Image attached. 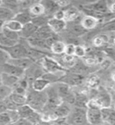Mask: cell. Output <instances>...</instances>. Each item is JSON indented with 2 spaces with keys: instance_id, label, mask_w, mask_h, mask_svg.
<instances>
[{
  "instance_id": "9a60e30c",
  "label": "cell",
  "mask_w": 115,
  "mask_h": 125,
  "mask_svg": "<svg viewBox=\"0 0 115 125\" xmlns=\"http://www.w3.org/2000/svg\"><path fill=\"white\" fill-rule=\"evenodd\" d=\"M51 84L48 81L45 80L44 78L39 77L37 79L34 80L30 84V88L35 92H44L45 90L48 88V86Z\"/></svg>"
},
{
  "instance_id": "816d5d0a",
  "label": "cell",
  "mask_w": 115,
  "mask_h": 125,
  "mask_svg": "<svg viewBox=\"0 0 115 125\" xmlns=\"http://www.w3.org/2000/svg\"><path fill=\"white\" fill-rule=\"evenodd\" d=\"M114 125H115V124H114Z\"/></svg>"
},
{
  "instance_id": "60d3db41",
  "label": "cell",
  "mask_w": 115,
  "mask_h": 125,
  "mask_svg": "<svg viewBox=\"0 0 115 125\" xmlns=\"http://www.w3.org/2000/svg\"><path fill=\"white\" fill-rule=\"evenodd\" d=\"M56 3L59 9L63 10V8H67L68 6H70V5L71 4V2H70V1H56Z\"/></svg>"
},
{
  "instance_id": "f546056e",
  "label": "cell",
  "mask_w": 115,
  "mask_h": 125,
  "mask_svg": "<svg viewBox=\"0 0 115 125\" xmlns=\"http://www.w3.org/2000/svg\"><path fill=\"white\" fill-rule=\"evenodd\" d=\"M26 120L34 125H37L42 120V113L37 111H34Z\"/></svg>"
},
{
  "instance_id": "ab89813d",
  "label": "cell",
  "mask_w": 115,
  "mask_h": 125,
  "mask_svg": "<svg viewBox=\"0 0 115 125\" xmlns=\"http://www.w3.org/2000/svg\"><path fill=\"white\" fill-rule=\"evenodd\" d=\"M53 18L57 20H63L64 21V10L59 9L53 16Z\"/></svg>"
},
{
  "instance_id": "52a82bcc",
  "label": "cell",
  "mask_w": 115,
  "mask_h": 125,
  "mask_svg": "<svg viewBox=\"0 0 115 125\" xmlns=\"http://www.w3.org/2000/svg\"><path fill=\"white\" fill-rule=\"evenodd\" d=\"M48 25L53 32L56 34L63 32L67 28V23L63 20H57L53 17L49 20Z\"/></svg>"
},
{
  "instance_id": "603a6c76",
  "label": "cell",
  "mask_w": 115,
  "mask_h": 125,
  "mask_svg": "<svg viewBox=\"0 0 115 125\" xmlns=\"http://www.w3.org/2000/svg\"><path fill=\"white\" fill-rule=\"evenodd\" d=\"M8 98L13 102V103H15L18 106H21L24 104H27V98L26 95H20L14 92H12L10 95L8 96Z\"/></svg>"
},
{
  "instance_id": "681fc988",
  "label": "cell",
  "mask_w": 115,
  "mask_h": 125,
  "mask_svg": "<svg viewBox=\"0 0 115 125\" xmlns=\"http://www.w3.org/2000/svg\"><path fill=\"white\" fill-rule=\"evenodd\" d=\"M2 6V0H0V6Z\"/></svg>"
},
{
  "instance_id": "484cf974",
  "label": "cell",
  "mask_w": 115,
  "mask_h": 125,
  "mask_svg": "<svg viewBox=\"0 0 115 125\" xmlns=\"http://www.w3.org/2000/svg\"><path fill=\"white\" fill-rule=\"evenodd\" d=\"M3 27H5V28L10 30V31H14V32L19 33L20 31H21L23 25L21 24L19 22L14 21V20H10V21H7L4 23Z\"/></svg>"
},
{
  "instance_id": "f6af8a7d",
  "label": "cell",
  "mask_w": 115,
  "mask_h": 125,
  "mask_svg": "<svg viewBox=\"0 0 115 125\" xmlns=\"http://www.w3.org/2000/svg\"><path fill=\"white\" fill-rule=\"evenodd\" d=\"M7 111V108L5 105V103L4 101H0V113H5Z\"/></svg>"
},
{
  "instance_id": "cb8c5ba5",
  "label": "cell",
  "mask_w": 115,
  "mask_h": 125,
  "mask_svg": "<svg viewBox=\"0 0 115 125\" xmlns=\"http://www.w3.org/2000/svg\"><path fill=\"white\" fill-rule=\"evenodd\" d=\"M15 16V13L10 10L7 9L6 7L0 6V21L6 23L7 21L13 20Z\"/></svg>"
},
{
  "instance_id": "7c38bea8",
  "label": "cell",
  "mask_w": 115,
  "mask_h": 125,
  "mask_svg": "<svg viewBox=\"0 0 115 125\" xmlns=\"http://www.w3.org/2000/svg\"><path fill=\"white\" fill-rule=\"evenodd\" d=\"M19 79L20 78L17 77L10 75V74L4 73H0V81H1V84L6 86V87L11 88L12 90L17 85Z\"/></svg>"
},
{
  "instance_id": "8d00e7d4",
  "label": "cell",
  "mask_w": 115,
  "mask_h": 125,
  "mask_svg": "<svg viewBox=\"0 0 115 125\" xmlns=\"http://www.w3.org/2000/svg\"><path fill=\"white\" fill-rule=\"evenodd\" d=\"M4 103H5V105L7 108V110H17L18 109V105H17L15 103H13V102H12L9 98H6L3 100Z\"/></svg>"
},
{
  "instance_id": "6da1fadb",
  "label": "cell",
  "mask_w": 115,
  "mask_h": 125,
  "mask_svg": "<svg viewBox=\"0 0 115 125\" xmlns=\"http://www.w3.org/2000/svg\"><path fill=\"white\" fill-rule=\"evenodd\" d=\"M27 104L29 105L34 111L42 113L43 108L47 103V96L44 92H35L28 88L26 95Z\"/></svg>"
},
{
  "instance_id": "9c48e42d",
  "label": "cell",
  "mask_w": 115,
  "mask_h": 125,
  "mask_svg": "<svg viewBox=\"0 0 115 125\" xmlns=\"http://www.w3.org/2000/svg\"><path fill=\"white\" fill-rule=\"evenodd\" d=\"M37 29L38 27H35L31 22L23 25L21 31L19 32L20 38L23 39V40H27V39L32 38L36 32Z\"/></svg>"
},
{
  "instance_id": "7dc6e473",
  "label": "cell",
  "mask_w": 115,
  "mask_h": 125,
  "mask_svg": "<svg viewBox=\"0 0 115 125\" xmlns=\"http://www.w3.org/2000/svg\"><path fill=\"white\" fill-rule=\"evenodd\" d=\"M4 23H5L2 22V21H0V30H1V29L2 28V27H3V26H4Z\"/></svg>"
},
{
  "instance_id": "f907efd6",
  "label": "cell",
  "mask_w": 115,
  "mask_h": 125,
  "mask_svg": "<svg viewBox=\"0 0 115 125\" xmlns=\"http://www.w3.org/2000/svg\"><path fill=\"white\" fill-rule=\"evenodd\" d=\"M6 125H16V124H13V123H10V124H6Z\"/></svg>"
},
{
  "instance_id": "74e56055",
  "label": "cell",
  "mask_w": 115,
  "mask_h": 125,
  "mask_svg": "<svg viewBox=\"0 0 115 125\" xmlns=\"http://www.w3.org/2000/svg\"><path fill=\"white\" fill-rule=\"evenodd\" d=\"M75 45L74 44H66L64 53L67 56H74V51H75Z\"/></svg>"
},
{
  "instance_id": "30bf717a",
  "label": "cell",
  "mask_w": 115,
  "mask_h": 125,
  "mask_svg": "<svg viewBox=\"0 0 115 125\" xmlns=\"http://www.w3.org/2000/svg\"><path fill=\"white\" fill-rule=\"evenodd\" d=\"M64 10V21L68 23L74 21H76V20L80 17L81 12L79 9L76 6H68Z\"/></svg>"
},
{
  "instance_id": "4dcf8cb0",
  "label": "cell",
  "mask_w": 115,
  "mask_h": 125,
  "mask_svg": "<svg viewBox=\"0 0 115 125\" xmlns=\"http://www.w3.org/2000/svg\"><path fill=\"white\" fill-rule=\"evenodd\" d=\"M87 51L84 46L81 45H76L75 46V51H74V56L78 58H85L86 56Z\"/></svg>"
},
{
  "instance_id": "2e32d148",
  "label": "cell",
  "mask_w": 115,
  "mask_h": 125,
  "mask_svg": "<svg viewBox=\"0 0 115 125\" xmlns=\"http://www.w3.org/2000/svg\"><path fill=\"white\" fill-rule=\"evenodd\" d=\"M53 34H55L53 32L52 30L50 29L49 25L46 24V25L38 27L33 37L39 38V39H42V40H46L47 38L53 36Z\"/></svg>"
},
{
  "instance_id": "c3c4849f",
  "label": "cell",
  "mask_w": 115,
  "mask_h": 125,
  "mask_svg": "<svg viewBox=\"0 0 115 125\" xmlns=\"http://www.w3.org/2000/svg\"><path fill=\"white\" fill-rule=\"evenodd\" d=\"M112 79L115 81V72L114 73V74H113V75H112Z\"/></svg>"
},
{
  "instance_id": "d4e9b609",
  "label": "cell",
  "mask_w": 115,
  "mask_h": 125,
  "mask_svg": "<svg viewBox=\"0 0 115 125\" xmlns=\"http://www.w3.org/2000/svg\"><path fill=\"white\" fill-rule=\"evenodd\" d=\"M34 111V109L27 104L21 105L17 109V112L20 115V117L22 119H27Z\"/></svg>"
},
{
  "instance_id": "d590c367",
  "label": "cell",
  "mask_w": 115,
  "mask_h": 125,
  "mask_svg": "<svg viewBox=\"0 0 115 125\" xmlns=\"http://www.w3.org/2000/svg\"><path fill=\"white\" fill-rule=\"evenodd\" d=\"M10 56L5 50L0 48V66L6 63L10 60Z\"/></svg>"
},
{
  "instance_id": "ba28073f",
  "label": "cell",
  "mask_w": 115,
  "mask_h": 125,
  "mask_svg": "<svg viewBox=\"0 0 115 125\" xmlns=\"http://www.w3.org/2000/svg\"><path fill=\"white\" fill-rule=\"evenodd\" d=\"M8 62L16 66L17 67L25 71L27 69H28L30 66L32 65L34 61L31 60L29 57H23V58H18V59H10Z\"/></svg>"
},
{
  "instance_id": "5bb4252c",
  "label": "cell",
  "mask_w": 115,
  "mask_h": 125,
  "mask_svg": "<svg viewBox=\"0 0 115 125\" xmlns=\"http://www.w3.org/2000/svg\"><path fill=\"white\" fill-rule=\"evenodd\" d=\"M72 109L71 105L66 103H63L59 104L53 111V113L57 116L58 119H64L67 118Z\"/></svg>"
},
{
  "instance_id": "1f68e13d",
  "label": "cell",
  "mask_w": 115,
  "mask_h": 125,
  "mask_svg": "<svg viewBox=\"0 0 115 125\" xmlns=\"http://www.w3.org/2000/svg\"><path fill=\"white\" fill-rule=\"evenodd\" d=\"M87 84L92 89L96 88L99 84H100V78H99L96 75H92L90 76L89 78L87 81Z\"/></svg>"
},
{
  "instance_id": "4316f807",
  "label": "cell",
  "mask_w": 115,
  "mask_h": 125,
  "mask_svg": "<svg viewBox=\"0 0 115 125\" xmlns=\"http://www.w3.org/2000/svg\"><path fill=\"white\" fill-rule=\"evenodd\" d=\"M2 33L3 34V36L10 39L11 41H13V42H19L20 41V35H19V33H17V32H14V31H10L5 27H2Z\"/></svg>"
},
{
  "instance_id": "f35d334b",
  "label": "cell",
  "mask_w": 115,
  "mask_h": 125,
  "mask_svg": "<svg viewBox=\"0 0 115 125\" xmlns=\"http://www.w3.org/2000/svg\"><path fill=\"white\" fill-rule=\"evenodd\" d=\"M10 121L9 119L6 112L0 113V125H6L8 124H10Z\"/></svg>"
},
{
  "instance_id": "d6a6232c",
  "label": "cell",
  "mask_w": 115,
  "mask_h": 125,
  "mask_svg": "<svg viewBox=\"0 0 115 125\" xmlns=\"http://www.w3.org/2000/svg\"><path fill=\"white\" fill-rule=\"evenodd\" d=\"M12 92H13V90L11 88L2 84H0V101H2L6 99L10 95Z\"/></svg>"
},
{
  "instance_id": "d6986e66",
  "label": "cell",
  "mask_w": 115,
  "mask_h": 125,
  "mask_svg": "<svg viewBox=\"0 0 115 125\" xmlns=\"http://www.w3.org/2000/svg\"><path fill=\"white\" fill-rule=\"evenodd\" d=\"M13 20L19 22L22 25H24L31 22L32 17L29 13L28 10H22L18 12L17 13H16Z\"/></svg>"
},
{
  "instance_id": "3957f363",
  "label": "cell",
  "mask_w": 115,
  "mask_h": 125,
  "mask_svg": "<svg viewBox=\"0 0 115 125\" xmlns=\"http://www.w3.org/2000/svg\"><path fill=\"white\" fill-rule=\"evenodd\" d=\"M37 62L42 66L45 73H58L61 71H66L52 57V55H50V56H46Z\"/></svg>"
},
{
  "instance_id": "ffe728a7",
  "label": "cell",
  "mask_w": 115,
  "mask_h": 125,
  "mask_svg": "<svg viewBox=\"0 0 115 125\" xmlns=\"http://www.w3.org/2000/svg\"><path fill=\"white\" fill-rule=\"evenodd\" d=\"M65 46H66V43L61 40H58L57 42H55L49 47L50 53L52 55H56V56L62 55L64 53Z\"/></svg>"
},
{
  "instance_id": "836d02e7",
  "label": "cell",
  "mask_w": 115,
  "mask_h": 125,
  "mask_svg": "<svg viewBox=\"0 0 115 125\" xmlns=\"http://www.w3.org/2000/svg\"><path fill=\"white\" fill-rule=\"evenodd\" d=\"M6 113H7L8 116H9L10 123L16 124L20 119H21L19 113L17 112V110H7Z\"/></svg>"
},
{
  "instance_id": "4fadbf2b",
  "label": "cell",
  "mask_w": 115,
  "mask_h": 125,
  "mask_svg": "<svg viewBox=\"0 0 115 125\" xmlns=\"http://www.w3.org/2000/svg\"><path fill=\"white\" fill-rule=\"evenodd\" d=\"M42 5L44 7L45 10V15L49 18H52L53 14L59 10V8L57 5L56 1H50V0H43L40 1Z\"/></svg>"
},
{
  "instance_id": "ac0fdd59",
  "label": "cell",
  "mask_w": 115,
  "mask_h": 125,
  "mask_svg": "<svg viewBox=\"0 0 115 125\" xmlns=\"http://www.w3.org/2000/svg\"><path fill=\"white\" fill-rule=\"evenodd\" d=\"M101 115L103 121L112 125L115 124V109L110 107L101 109Z\"/></svg>"
},
{
  "instance_id": "e575fe53",
  "label": "cell",
  "mask_w": 115,
  "mask_h": 125,
  "mask_svg": "<svg viewBox=\"0 0 115 125\" xmlns=\"http://www.w3.org/2000/svg\"><path fill=\"white\" fill-rule=\"evenodd\" d=\"M83 62H84V63L87 66H95L99 62V60H98V58L94 57V56H88V57L84 58Z\"/></svg>"
},
{
  "instance_id": "277c9868",
  "label": "cell",
  "mask_w": 115,
  "mask_h": 125,
  "mask_svg": "<svg viewBox=\"0 0 115 125\" xmlns=\"http://www.w3.org/2000/svg\"><path fill=\"white\" fill-rule=\"evenodd\" d=\"M86 118L90 125H100L103 123L101 109L98 108H87Z\"/></svg>"
},
{
  "instance_id": "83f0119b",
  "label": "cell",
  "mask_w": 115,
  "mask_h": 125,
  "mask_svg": "<svg viewBox=\"0 0 115 125\" xmlns=\"http://www.w3.org/2000/svg\"><path fill=\"white\" fill-rule=\"evenodd\" d=\"M49 19L50 18L46 17V15H42V16H39V17H33L32 20H31V23L38 28V27H40L48 24V21Z\"/></svg>"
},
{
  "instance_id": "7a4b0ae2",
  "label": "cell",
  "mask_w": 115,
  "mask_h": 125,
  "mask_svg": "<svg viewBox=\"0 0 115 125\" xmlns=\"http://www.w3.org/2000/svg\"><path fill=\"white\" fill-rule=\"evenodd\" d=\"M67 122L70 125L89 124L86 118V108L73 107L70 114L67 117Z\"/></svg>"
},
{
  "instance_id": "7402d4cb",
  "label": "cell",
  "mask_w": 115,
  "mask_h": 125,
  "mask_svg": "<svg viewBox=\"0 0 115 125\" xmlns=\"http://www.w3.org/2000/svg\"><path fill=\"white\" fill-rule=\"evenodd\" d=\"M74 23V22H73ZM68 29L69 33L70 35H73L74 37H80L85 34L86 32V30L83 28V27L79 23H74V24L70 25L69 27H67L66 30Z\"/></svg>"
},
{
  "instance_id": "e0dca14e",
  "label": "cell",
  "mask_w": 115,
  "mask_h": 125,
  "mask_svg": "<svg viewBox=\"0 0 115 125\" xmlns=\"http://www.w3.org/2000/svg\"><path fill=\"white\" fill-rule=\"evenodd\" d=\"M98 23H99L98 20L93 17H91V16H85L84 17L81 18V25L86 31H89L96 28Z\"/></svg>"
},
{
  "instance_id": "8fae6325",
  "label": "cell",
  "mask_w": 115,
  "mask_h": 125,
  "mask_svg": "<svg viewBox=\"0 0 115 125\" xmlns=\"http://www.w3.org/2000/svg\"><path fill=\"white\" fill-rule=\"evenodd\" d=\"M86 9L106 14L109 12V5L105 1H96L87 5Z\"/></svg>"
},
{
  "instance_id": "b9f144b4",
  "label": "cell",
  "mask_w": 115,
  "mask_h": 125,
  "mask_svg": "<svg viewBox=\"0 0 115 125\" xmlns=\"http://www.w3.org/2000/svg\"><path fill=\"white\" fill-rule=\"evenodd\" d=\"M104 31L115 32V22H110L107 25H106V27H104Z\"/></svg>"
},
{
  "instance_id": "44dd1931",
  "label": "cell",
  "mask_w": 115,
  "mask_h": 125,
  "mask_svg": "<svg viewBox=\"0 0 115 125\" xmlns=\"http://www.w3.org/2000/svg\"><path fill=\"white\" fill-rule=\"evenodd\" d=\"M28 12L31 17H32V18L35 17H39V16L45 15L44 7H43V6L42 5L40 1L35 2L28 9Z\"/></svg>"
},
{
  "instance_id": "7bdbcfd3",
  "label": "cell",
  "mask_w": 115,
  "mask_h": 125,
  "mask_svg": "<svg viewBox=\"0 0 115 125\" xmlns=\"http://www.w3.org/2000/svg\"><path fill=\"white\" fill-rule=\"evenodd\" d=\"M110 65H111V62H110V60H104L100 63V66L103 69L108 68Z\"/></svg>"
},
{
  "instance_id": "f1b7e54d",
  "label": "cell",
  "mask_w": 115,
  "mask_h": 125,
  "mask_svg": "<svg viewBox=\"0 0 115 125\" xmlns=\"http://www.w3.org/2000/svg\"><path fill=\"white\" fill-rule=\"evenodd\" d=\"M109 35L107 34H100L97 35L93 39V44L96 47H101L104 45L109 42Z\"/></svg>"
},
{
  "instance_id": "8992f818",
  "label": "cell",
  "mask_w": 115,
  "mask_h": 125,
  "mask_svg": "<svg viewBox=\"0 0 115 125\" xmlns=\"http://www.w3.org/2000/svg\"><path fill=\"white\" fill-rule=\"evenodd\" d=\"M28 45L34 49H37L42 52H45L49 53L50 52L49 51V47L47 45L46 40H42V39H39L37 38H31L29 39L26 40Z\"/></svg>"
},
{
  "instance_id": "ee69618b",
  "label": "cell",
  "mask_w": 115,
  "mask_h": 125,
  "mask_svg": "<svg viewBox=\"0 0 115 125\" xmlns=\"http://www.w3.org/2000/svg\"><path fill=\"white\" fill-rule=\"evenodd\" d=\"M15 124L16 125H34V124H32L31 123H30L27 120H26V119H22V118L20 119Z\"/></svg>"
},
{
  "instance_id": "5b68a950",
  "label": "cell",
  "mask_w": 115,
  "mask_h": 125,
  "mask_svg": "<svg viewBox=\"0 0 115 125\" xmlns=\"http://www.w3.org/2000/svg\"><path fill=\"white\" fill-rule=\"evenodd\" d=\"M0 73H7L10 74V75H13L21 78L23 76L24 71L23 70L17 67L16 66L10 63L9 62H7L6 63L0 66Z\"/></svg>"
},
{
  "instance_id": "bcb514c9",
  "label": "cell",
  "mask_w": 115,
  "mask_h": 125,
  "mask_svg": "<svg viewBox=\"0 0 115 125\" xmlns=\"http://www.w3.org/2000/svg\"><path fill=\"white\" fill-rule=\"evenodd\" d=\"M109 11L110 12V13L115 14V2L112 3L110 6H109Z\"/></svg>"
}]
</instances>
